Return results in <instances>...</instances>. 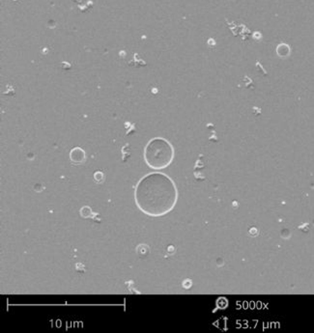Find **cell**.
Wrapping results in <instances>:
<instances>
[{
	"instance_id": "obj_1",
	"label": "cell",
	"mask_w": 314,
	"mask_h": 333,
	"mask_svg": "<svg viewBox=\"0 0 314 333\" xmlns=\"http://www.w3.org/2000/svg\"><path fill=\"white\" fill-rule=\"evenodd\" d=\"M178 199L175 183L167 175L154 172L144 176L137 183L134 200L138 209L152 217H160L170 212Z\"/></svg>"
},
{
	"instance_id": "obj_3",
	"label": "cell",
	"mask_w": 314,
	"mask_h": 333,
	"mask_svg": "<svg viewBox=\"0 0 314 333\" xmlns=\"http://www.w3.org/2000/svg\"><path fill=\"white\" fill-rule=\"evenodd\" d=\"M70 159L73 163L80 164L85 160V152L80 147H75L70 153Z\"/></svg>"
},
{
	"instance_id": "obj_5",
	"label": "cell",
	"mask_w": 314,
	"mask_h": 333,
	"mask_svg": "<svg viewBox=\"0 0 314 333\" xmlns=\"http://www.w3.org/2000/svg\"><path fill=\"white\" fill-rule=\"evenodd\" d=\"M94 178H95L96 182L100 183V182H102L104 180V174L102 172H96L94 174Z\"/></svg>"
},
{
	"instance_id": "obj_4",
	"label": "cell",
	"mask_w": 314,
	"mask_h": 333,
	"mask_svg": "<svg viewBox=\"0 0 314 333\" xmlns=\"http://www.w3.org/2000/svg\"><path fill=\"white\" fill-rule=\"evenodd\" d=\"M80 214H81V216H83V217H85V218H87V217H90V216H91V214H92V211H91V209H90V208H88V207H83V208L80 210Z\"/></svg>"
},
{
	"instance_id": "obj_2",
	"label": "cell",
	"mask_w": 314,
	"mask_h": 333,
	"mask_svg": "<svg viewBox=\"0 0 314 333\" xmlns=\"http://www.w3.org/2000/svg\"><path fill=\"white\" fill-rule=\"evenodd\" d=\"M174 159V149L169 141L156 137L147 143L144 149V160L150 168L164 169Z\"/></svg>"
}]
</instances>
